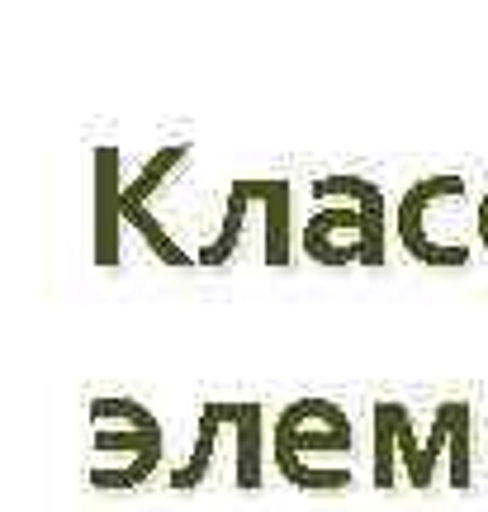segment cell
<instances>
[{
	"label": "cell",
	"instance_id": "8992f818",
	"mask_svg": "<svg viewBox=\"0 0 488 512\" xmlns=\"http://www.w3.org/2000/svg\"><path fill=\"white\" fill-rule=\"evenodd\" d=\"M398 465L413 489H432V479L422 470V437L413 427V408L398 399H380L370 408V484L394 489Z\"/></svg>",
	"mask_w": 488,
	"mask_h": 512
},
{
	"label": "cell",
	"instance_id": "3957f363",
	"mask_svg": "<svg viewBox=\"0 0 488 512\" xmlns=\"http://www.w3.org/2000/svg\"><path fill=\"white\" fill-rule=\"evenodd\" d=\"M351 456V418L332 399H294L280 408L271 437V460L294 489L313 494H342L351 489V470L342 465H318L313 456Z\"/></svg>",
	"mask_w": 488,
	"mask_h": 512
},
{
	"label": "cell",
	"instance_id": "6da1fadb",
	"mask_svg": "<svg viewBox=\"0 0 488 512\" xmlns=\"http://www.w3.org/2000/svg\"><path fill=\"white\" fill-rule=\"evenodd\" d=\"M313 219L304 223V252L318 266H370L380 271L389 247V204L365 176L332 171L313 181Z\"/></svg>",
	"mask_w": 488,
	"mask_h": 512
},
{
	"label": "cell",
	"instance_id": "277c9868",
	"mask_svg": "<svg viewBox=\"0 0 488 512\" xmlns=\"http://www.w3.org/2000/svg\"><path fill=\"white\" fill-rule=\"evenodd\" d=\"M166 451V432L147 403L128 394H100L91 399V489L124 494L157 475Z\"/></svg>",
	"mask_w": 488,
	"mask_h": 512
},
{
	"label": "cell",
	"instance_id": "7a4b0ae2",
	"mask_svg": "<svg viewBox=\"0 0 488 512\" xmlns=\"http://www.w3.org/2000/svg\"><path fill=\"white\" fill-rule=\"evenodd\" d=\"M394 238L398 247L432 266V271H460L474 256V209H470V181L455 171L422 176L403 190L394 204Z\"/></svg>",
	"mask_w": 488,
	"mask_h": 512
},
{
	"label": "cell",
	"instance_id": "52a82bcc",
	"mask_svg": "<svg viewBox=\"0 0 488 512\" xmlns=\"http://www.w3.org/2000/svg\"><path fill=\"white\" fill-rule=\"evenodd\" d=\"M91 261L100 271H114L124 252H119V233H124V209H119V195H124V157L119 147L100 143L91 152Z\"/></svg>",
	"mask_w": 488,
	"mask_h": 512
},
{
	"label": "cell",
	"instance_id": "ba28073f",
	"mask_svg": "<svg viewBox=\"0 0 488 512\" xmlns=\"http://www.w3.org/2000/svg\"><path fill=\"white\" fill-rule=\"evenodd\" d=\"M451 460V489H474V408L465 399L436 403L432 427L422 437V470L436 479V460Z\"/></svg>",
	"mask_w": 488,
	"mask_h": 512
},
{
	"label": "cell",
	"instance_id": "5b68a950",
	"mask_svg": "<svg viewBox=\"0 0 488 512\" xmlns=\"http://www.w3.org/2000/svg\"><path fill=\"white\" fill-rule=\"evenodd\" d=\"M233 437V484L237 489H261L266 479V408L256 399H209L199 408L195 422V441H190V456L166 475V489L176 494H190L199 489L204 479L214 475V456H218V441Z\"/></svg>",
	"mask_w": 488,
	"mask_h": 512
},
{
	"label": "cell",
	"instance_id": "30bf717a",
	"mask_svg": "<svg viewBox=\"0 0 488 512\" xmlns=\"http://www.w3.org/2000/svg\"><path fill=\"white\" fill-rule=\"evenodd\" d=\"M474 238H479V247L488 252V190L479 195V204H474Z\"/></svg>",
	"mask_w": 488,
	"mask_h": 512
},
{
	"label": "cell",
	"instance_id": "9c48e42d",
	"mask_svg": "<svg viewBox=\"0 0 488 512\" xmlns=\"http://www.w3.org/2000/svg\"><path fill=\"white\" fill-rule=\"evenodd\" d=\"M261 195H266V176H247V181H233L228 185V200H223V223H218V233L204 247L195 252V266H228L237 256V247H242V228H247V219H252V209L261 204Z\"/></svg>",
	"mask_w": 488,
	"mask_h": 512
}]
</instances>
